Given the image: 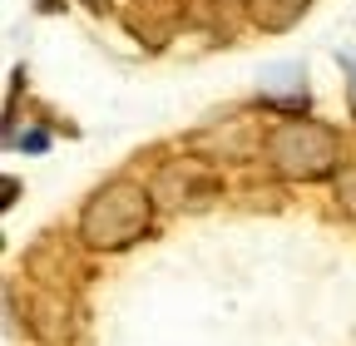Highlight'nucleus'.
I'll return each instance as SVG.
<instances>
[{
    "instance_id": "f03ea898",
    "label": "nucleus",
    "mask_w": 356,
    "mask_h": 346,
    "mask_svg": "<svg viewBox=\"0 0 356 346\" xmlns=\"http://www.w3.org/2000/svg\"><path fill=\"white\" fill-rule=\"evenodd\" d=\"M267 154H273V168L287 173V179H322V173L337 163V134L327 124L292 119V124L273 129Z\"/></svg>"
},
{
    "instance_id": "423d86ee",
    "label": "nucleus",
    "mask_w": 356,
    "mask_h": 346,
    "mask_svg": "<svg viewBox=\"0 0 356 346\" xmlns=\"http://www.w3.org/2000/svg\"><path fill=\"white\" fill-rule=\"evenodd\" d=\"M89 6H99V0H89Z\"/></svg>"
},
{
    "instance_id": "20e7f679",
    "label": "nucleus",
    "mask_w": 356,
    "mask_h": 346,
    "mask_svg": "<svg viewBox=\"0 0 356 346\" xmlns=\"http://www.w3.org/2000/svg\"><path fill=\"white\" fill-rule=\"evenodd\" d=\"M337 198H341V208L356 218V163H346V168H341V179H337Z\"/></svg>"
},
{
    "instance_id": "7ed1b4c3",
    "label": "nucleus",
    "mask_w": 356,
    "mask_h": 346,
    "mask_svg": "<svg viewBox=\"0 0 356 346\" xmlns=\"http://www.w3.org/2000/svg\"><path fill=\"white\" fill-rule=\"evenodd\" d=\"M307 6H312V0H257V20L267 30H287Z\"/></svg>"
},
{
    "instance_id": "f257e3e1",
    "label": "nucleus",
    "mask_w": 356,
    "mask_h": 346,
    "mask_svg": "<svg viewBox=\"0 0 356 346\" xmlns=\"http://www.w3.org/2000/svg\"><path fill=\"white\" fill-rule=\"evenodd\" d=\"M144 228H149V193L134 183L99 188L79 218V233L95 247H129L134 238H144Z\"/></svg>"
},
{
    "instance_id": "39448f33",
    "label": "nucleus",
    "mask_w": 356,
    "mask_h": 346,
    "mask_svg": "<svg viewBox=\"0 0 356 346\" xmlns=\"http://www.w3.org/2000/svg\"><path fill=\"white\" fill-rule=\"evenodd\" d=\"M341 69H346V94H351V114H356V55H341Z\"/></svg>"
}]
</instances>
